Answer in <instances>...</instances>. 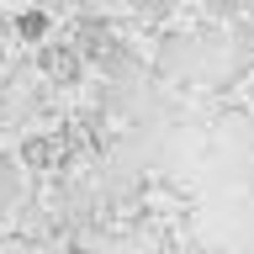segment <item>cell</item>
<instances>
[{
    "mask_svg": "<svg viewBox=\"0 0 254 254\" xmlns=\"http://www.w3.org/2000/svg\"><path fill=\"white\" fill-rule=\"evenodd\" d=\"M79 64H85V53H79V48H69V43H53V48H43V53H37V69H43V74H53V79H79Z\"/></svg>",
    "mask_w": 254,
    "mask_h": 254,
    "instance_id": "6da1fadb",
    "label": "cell"
},
{
    "mask_svg": "<svg viewBox=\"0 0 254 254\" xmlns=\"http://www.w3.org/2000/svg\"><path fill=\"white\" fill-rule=\"evenodd\" d=\"M21 170H27V164H21L16 154H0V212L21 196Z\"/></svg>",
    "mask_w": 254,
    "mask_h": 254,
    "instance_id": "3957f363",
    "label": "cell"
},
{
    "mask_svg": "<svg viewBox=\"0 0 254 254\" xmlns=\"http://www.w3.org/2000/svg\"><path fill=\"white\" fill-rule=\"evenodd\" d=\"M48 32H53V16L43 5H27V11L11 16V37H21V43H43L48 48Z\"/></svg>",
    "mask_w": 254,
    "mask_h": 254,
    "instance_id": "7a4b0ae2",
    "label": "cell"
},
{
    "mask_svg": "<svg viewBox=\"0 0 254 254\" xmlns=\"http://www.w3.org/2000/svg\"><path fill=\"white\" fill-rule=\"evenodd\" d=\"M16 159H21V164H32V170H43V164H53V159H59V143L48 138V132H32V138L21 143V154H16Z\"/></svg>",
    "mask_w": 254,
    "mask_h": 254,
    "instance_id": "277c9868",
    "label": "cell"
},
{
    "mask_svg": "<svg viewBox=\"0 0 254 254\" xmlns=\"http://www.w3.org/2000/svg\"><path fill=\"white\" fill-rule=\"evenodd\" d=\"M5 37H11V21H5V16H0V43H5Z\"/></svg>",
    "mask_w": 254,
    "mask_h": 254,
    "instance_id": "5b68a950",
    "label": "cell"
}]
</instances>
